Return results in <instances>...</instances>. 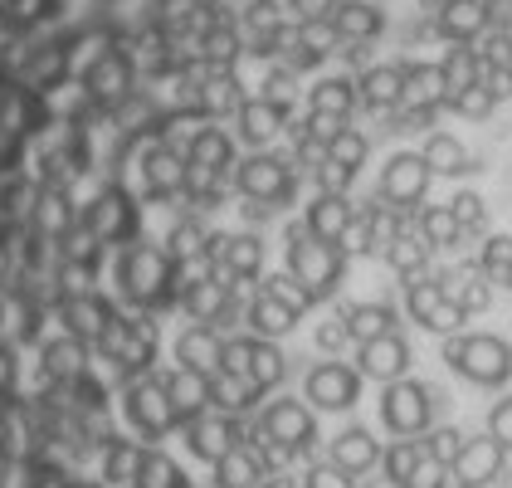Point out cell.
Here are the masks:
<instances>
[{
  "mask_svg": "<svg viewBox=\"0 0 512 488\" xmlns=\"http://www.w3.org/2000/svg\"><path fill=\"white\" fill-rule=\"evenodd\" d=\"M79 230L93 244H127L137 235V205H132V196L113 181L108 191H98V201L83 210Z\"/></svg>",
  "mask_w": 512,
  "mask_h": 488,
  "instance_id": "9c48e42d",
  "label": "cell"
},
{
  "mask_svg": "<svg viewBox=\"0 0 512 488\" xmlns=\"http://www.w3.org/2000/svg\"><path fill=\"white\" fill-rule=\"evenodd\" d=\"M420 459H425V445H420V440H395V445L381 454V469H386V479H391V484L405 488Z\"/></svg>",
  "mask_w": 512,
  "mask_h": 488,
  "instance_id": "e575fe53",
  "label": "cell"
},
{
  "mask_svg": "<svg viewBox=\"0 0 512 488\" xmlns=\"http://www.w3.org/2000/svg\"><path fill=\"white\" fill-rule=\"evenodd\" d=\"M288 274L313 293V303H322V298H332V293L342 288L347 254H342L337 244L313 240L303 225H293V230H288Z\"/></svg>",
  "mask_w": 512,
  "mask_h": 488,
  "instance_id": "7a4b0ae2",
  "label": "cell"
},
{
  "mask_svg": "<svg viewBox=\"0 0 512 488\" xmlns=\"http://www.w3.org/2000/svg\"><path fill=\"white\" fill-rule=\"evenodd\" d=\"M103 357L113 362V376H127V381H137L142 371H152V357H157V332L152 323H142V318H118V323L103 332Z\"/></svg>",
  "mask_w": 512,
  "mask_h": 488,
  "instance_id": "ba28073f",
  "label": "cell"
},
{
  "mask_svg": "<svg viewBox=\"0 0 512 488\" xmlns=\"http://www.w3.org/2000/svg\"><path fill=\"white\" fill-rule=\"evenodd\" d=\"M127 420H132V430L142 435V440H166L176 425H181V415L171 406V396H166V381L147 371V381L137 376V381H127Z\"/></svg>",
  "mask_w": 512,
  "mask_h": 488,
  "instance_id": "8992f818",
  "label": "cell"
},
{
  "mask_svg": "<svg viewBox=\"0 0 512 488\" xmlns=\"http://www.w3.org/2000/svg\"><path fill=\"white\" fill-rule=\"evenodd\" d=\"M434 386H425V381H391L386 386V396H381V425L391 430V435H400V440H415L420 430H430L434 420Z\"/></svg>",
  "mask_w": 512,
  "mask_h": 488,
  "instance_id": "5b68a950",
  "label": "cell"
},
{
  "mask_svg": "<svg viewBox=\"0 0 512 488\" xmlns=\"http://www.w3.org/2000/svg\"><path fill=\"white\" fill-rule=\"evenodd\" d=\"M347 342H352V337H347V323H342V318L317 327V347H322V352H337V347H347Z\"/></svg>",
  "mask_w": 512,
  "mask_h": 488,
  "instance_id": "ee69618b",
  "label": "cell"
},
{
  "mask_svg": "<svg viewBox=\"0 0 512 488\" xmlns=\"http://www.w3.org/2000/svg\"><path fill=\"white\" fill-rule=\"evenodd\" d=\"M210 274H230V279H254L264 269V240L259 235H210L205 240Z\"/></svg>",
  "mask_w": 512,
  "mask_h": 488,
  "instance_id": "5bb4252c",
  "label": "cell"
},
{
  "mask_svg": "<svg viewBox=\"0 0 512 488\" xmlns=\"http://www.w3.org/2000/svg\"><path fill=\"white\" fill-rule=\"evenodd\" d=\"M420 157H425V166H430L434 176H473L478 171V157L454 132H430L425 147H420Z\"/></svg>",
  "mask_w": 512,
  "mask_h": 488,
  "instance_id": "7402d4cb",
  "label": "cell"
},
{
  "mask_svg": "<svg viewBox=\"0 0 512 488\" xmlns=\"http://www.w3.org/2000/svg\"><path fill=\"white\" fill-rule=\"evenodd\" d=\"M303 391L317 410H352L361 401V371L342 362H317L303 381Z\"/></svg>",
  "mask_w": 512,
  "mask_h": 488,
  "instance_id": "4fadbf2b",
  "label": "cell"
},
{
  "mask_svg": "<svg viewBox=\"0 0 512 488\" xmlns=\"http://www.w3.org/2000/svg\"><path fill=\"white\" fill-rule=\"evenodd\" d=\"M449 210H454V220H459L464 235H478V230L488 225V205H483V196H473V191H459V196L449 201Z\"/></svg>",
  "mask_w": 512,
  "mask_h": 488,
  "instance_id": "74e56055",
  "label": "cell"
},
{
  "mask_svg": "<svg viewBox=\"0 0 512 488\" xmlns=\"http://www.w3.org/2000/svg\"><path fill=\"white\" fill-rule=\"evenodd\" d=\"M503 469H508V449L498 445L493 435L488 440H469L459 449V459L449 464V474H454L459 488H488L493 479H503Z\"/></svg>",
  "mask_w": 512,
  "mask_h": 488,
  "instance_id": "9a60e30c",
  "label": "cell"
},
{
  "mask_svg": "<svg viewBox=\"0 0 512 488\" xmlns=\"http://www.w3.org/2000/svg\"><path fill=\"white\" fill-rule=\"evenodd\" d=\"M137 488H191L186 484V474L161 454V449H142V464H137Z\"/></svg>",
  "mask_w": 512,
  "mask_h": 488,
  "instance_id": "d6a6232c",
  "label": "cell"
},
{
  "mask_svg": "<svg viewBox=\"0 0 512 488\" xmlns=\"http://www.w3.org/2000/svg\"><path fill=\"white\" fill-rule=\"evenodd\" d=\"M249 327H254V337H283V332H293V323H298V313L288 308V303H278L274 293H259L254 303H249Z\"/></svg>",
  "mask_w": 512,
  "mask_h": 488,
  "instance_id": "83f0119b",
  "label": "cell"
},
{
  "mask_svg": "<svg viewBox=\"0 0 512 488\" xmlns=\"http://www.w3.org/2000/svg\"><path fill=\"white\" fill-rule=\"evenodd\" d=\"M235 186L259 205L293 201V171H288L283 157H269V152H264V157H244V162L235 166Z\"/></svg>",
  "mask_w": 512,
  "mask_h": 488,
  "instance_id": "7c38bea8",
  "label": "cell"
},
{
  "mask_svg": "<svg viewBox=\"0 0 512 488\" xmlns=\"http://www.w3.org/2000/svg\"><path fill=\"white\" fill-rule=\"evenodd\" d=\"M332 464L342 469V474H366V469H376L381 464V445H376V435L371 430H342L337 440H332Z\"/></svg>",
  "mask_w": 512,
  "mask_h": 488,
  "instance_id": "d4e9b609",
  "label": "cell"
},
{
  "mask_svg": "<svg viewBox=\"0 0 512 488\" xmlns=\"http://www.w3.org/2000/svg\"><path fill=\"white\" fill-rule=\"evenodd\" d=\"M303 488H356V484H352V474H342L337 464H313Z\"/></svg>",
  "mask_w": 512,
  "mask_h": 488,
  "instance_id": "7bdbcfd3",
  "label": "cell"
},
{
  "mask_svg": "<svg viewBox=\"0 0 512 488\" xmlns=\"http://www.w3.org/2000/svg\"><path fill=\"white\" fill-rule=\"evenodd\" d=\"M210 396H215V406L225 410H249L259 401V386L244 381V376H230V371H215L210 376Z\"/></svg>",
  "mask_w": 512,
  "mask_h": 488,
  "instance_id": "836d02e7",
  "label": "cell"
},
{
  "mask_svg": "<svg viewBox=\"0 0 512 488\" xmlns=\"http://www.w3.org/2000/svg\"><path fill=\"white\" fill-rule=\"evenodd\" d=\"M405 308H410L415 323L430 327V332H454L459 323H469V313L449 298L444 279H425V274L405 284Z\"/></svg>",
  "mask_w": 512,
  "mask_h": 488,
  "instance_id": "8fae6325",
  "label": "cell"
},
{
  "mask_svg": "<svg viewBox=\"0 0 512 488\" xmlns=\"http://www.w3.org/2000/svg\"><path fill=\"white\" fill-rule=\"evenodd\" d=\"M356 371H361L366 381H381V386L405 381V371H410V342H405L400 332H386V337H376V342H361Z\"/></svg>",
  "mask_w": 512,
  "mask_h": 488,
  "instance_id": "2e32d148",
  "label": "cell"
},
{
  "mask_svg": "<svg viewBox=\"0 0 512 488\" xmlns=\"http://www.w3.org/2000/svg\"><path fill=\"white\" fill-rule=\"evenodd\" d=\"M478 274L493 284H512V235H493L478 254Z\"/></svg>",
  "mask_w": 512,
  "mask_h": 488,
  "instance_id": "d590c367",
  "label": "cell"
},
{
  "mask_svg": "<svg viewBox=\"0 0 512 488\" xmlns=\"http://www.w3.org/2000/svg\"><path fill=\"white\" fill-rule=\"evenodd\" d=\"M264 474H269L264 454L249 449V445H235L220 464H215V484L220 488H254V484H264Z\"/></svg>",
  "mask_w": 512,
  "mask_h": 488,
  "instance_id": "484cf974",
  "label": "cell"
},
{
  "mask_svg": "<svg viewBox=\"0 0 512 488\" xmlns=\"http://www.w3.org/2000/svg\"><path fill=\"white\" fill-rule=\"evenodd\" d=\"M449 484H454L449 464H439V459H430V454H425V459L415 464V474H410V484H405V488H449Z\"/></svg>",
  "mask_w": 512,
  "mask_h": 488,
  "instance_id": "ab89813d",
  "label": "cell"
},
{
  "mask_svg": "<svg viewBox=\"0 0 512 488\" xmlns=\"http://www.w3.org/2000/svg\"><path fill=\"white\" fill-rule=\"evenodd\" d=\"M464 445H469V440H464L454 425H439V430H430V440H425V454H430V459H439V464H454Z\"/></svg>",
  "mask_w": 512,
  "mask_h": 488,
  "instance_id": "f35d334b",
  "label": "cell"
},
{
  "mask_svg": "<svg viewBox=\"0 0 512 488\" xmlns=\"http://www.w3.org/2000/svg\"><path fill=\"white\" fill-rule=\"evenodd\" d=\"M220 352H225V342L215 337V327L210 323H191L181 337H176V362L196 366V371H205V376L220 371Z\"/></svg>",
  "mask_w": 512,
  "mask_h": 488,
  "instance_id": "603a6c76",
  "label": "cell"
},
{
  "mask_svg": "<svg viewBox=\"0 0 512 488\" xmlns=\"http://www.w3.org/2000/svg\"><path fill=\"white\" fill-rule=\"evenodd\" d=\"M181 430H186V449H191L196 459H205V464H220V459L239 445V425L225 420V415H196V420H186Z\"/></svg>",
  "mask_w": 512,
  "mask_h": 488,
  "instance_id": "d6986e66",
  "label": "cell"
},
{
  "mask_svg": "<svg viewBox=\"0 0 512 488\" xmlns=\"http://www.w3.org/2000/svg\"><path fill=\"white\" fill-rule=\"evenodd\" d=\"M220 371L254 381L259 391H274L278 381L288 376V357L278 352L269 337H230L225 352H220Z\"/></svg>",
  "mask_w": 512,
  "mask_h": 488,
  "instance_id": "52a82bcc",
  "label": "cell"
},
{
  "mask_svg": "<svg viewBox=\"0 0 512 488\" xmlns=\"http://www.w3.org/2000/svg\"><path fill=\"white\" fill-rule=\"evenodd\" d=\"M264 293H274L278 303H288V308H293L298 318H303V313L313 308V293H308V288L298 284L293 274H274V279H264Z\"/></svg>",
  "mask_w": 512,
  "mask_h": 488,
  "instance_id": "8d00e7d4",
  "label": "cell"
},
{
  "mask_svg": "<svg viewBox=\"0 0 512 488\" xmlns=\"http://www.w3.org/2000/svg\"><path fill=\"white\" fill-rule=\"evenodd\" d=\"M161 381H166V396H171V406H176V415H181V425L215 406V396H210V376L196 371V366H176V371H166Z\"/></svg>",
  "mask_w": 512,
  "mask_h": 488,
  "instance_id": "44dd1931",
  "label": "cell"
},
{
  "mask_svg": "<svg viewBox=\"0 0 512 488\" xmlns=\"http://www.w3.org/2000/svg\"><path fill=\"white\" fill-rule=\"evenodd\" d=\"M420 240L430 244V249H454V244L464 240V230H459V220H454L449 205H425L420 210Z\"/></svg>",
  "mask_w": 512,
  "mask_h": 488,
  "instance_id": "4dcf8cb0",
  "label": "cell"
},
{
  "mask_svg": "<svg viewBox=\"0 0 512 488\" xmlns=\"http://www.w3.org/2000/svg\"><path fill=\"white\" fill-rule=\"evenodd\" d=\"M181 303L196 323H215L235 313V284H225V274H200L181 284Z\"/></svg>",
  "mask_w": 512,
  "mask_h": 488,
  "instance_id": "e0dca14e",
  "label": "cell"
},
{
  "mask_svg": "<svg viewBox=\"0 0 512 488\" xmlns=\"http://www.w3.org/2000/svg\"><path fill=\"white\" fill-rule=\"evenodd\" d=\"M171 284H176V259L157 249V244H142V240H127L118 259V288L127 303H147L157 308L171 298Z\"/></svg>",
  "mask_w": 512,
  "mask_h": 488,
  "instance_id": "6da1fadb",
  "label": "cell"
},
{
  "mask_svg": "<svg viewBox=\"0 0 512 488\" xmlns=\"http://www.w3.org/2000/svg\"><path fill=\"white\" fill-rule=\"evenodd\" d=\"M308 113L317 118H332V122H352L356 113V88L347 74H332V79H317L308 88Z\"/></svg>",
  "mask_w": 512,
  "mask_h": 488,
  "instance_id": "cb8c5ba5",
  "label": "cell"
},
{
  "mask_svg": "<svg viewBox=\"0 0 512 488\" xmlns=\"http://www.w3.org/2000/svg\"><path fill=\"white\" fill-rule=\"evenodd\" d=\"M322 157L337 166H347V171H361L366 166V157H371V137L361 132V127H352V122H342L337 127V137L322 147Z\"/></svg>",
  "mask_w": 512,
  "mask_h": 488,
  "instance_id": "f1b7e54d",
  "label": "cell"
},
{
  "mask_svg": "<svg viewBox=\"0 0 512 488\" xmlns=\"http://www.w3.org/2000/svg\"><path fill=\"white\" fill-rule=\"evenodd\" d=\"M434 171L425 166L420 152H395L391 162L381 166V186H376V196L395 210H410V205L425 201V191H430Z\"/></svg>",
  "mask_w": 512,
  "mask_h": 488,
  "instance_id": "30bf717a",
  "label": "cell"
},
{
  "mask_svg": "<svg viewBox=\"0 0 512 488\" xmlns=\"http://www.w3.org/2000/svg\"><path fill=\"white\" fill-rule=\"evenodd\" d=\"M352 220H356V210L347 196H322L317 191V201L308 205V215H303V230L313 235V240L322 244H347V230H352Z\"/></svg>",
  "mask_w": 512,
  "mask_h": 488,
  "instance_id": "ffe728a7",
  "label": "cell"
},
{
  "mask_svg": "<svg viewBox=\"0 0 512 488\" xmlns=\"http://www.w3.org/2000/svg\"><path fill=\"white\" fill-rule=\"evenodd\" d=\"M444 362L473 386H503L512 376V347L493 332H464L444 347Z\"/></svg>",
  "mask_w": 512,
  "mask_h": 488,
  "instance_id": "3957f363",
  "label": "cell"
},
{
  "mask_svg": "<svg viewBox=\"0 0 512 488\" xmlns=\"http://www.w3.org/2000/svg\"><path fill=\"white\" fill-rule=\"evenodd\" d=\"M386 264H391L395 274H405V279H420L425 274V259H430V244L420 240V235H410V230H400L386 249Z\"/></svg>",
  "mask_w": 512,
  "mask_h": 488,
  "instance_id": "f546056e",
  "label": "cell"
},
{
  "mask_svg": "<svg viewBox=\"0 0 512 488\" xmlns=\"http://www.w3.org/2000/svg\"><path fill=\"white\" fill-rule=\"evenodd\" d=\"M254 445H269L278 454H308L317 445V420L303 401H274L254 425Z\"/></svg>",
  "mask_w": 512,
  "mask_h": 488,
  "instance_id": "277c9868",
  "label": "cell"
},
{
  "mask_svg": "<svg viewBox=\"0 0 512 488\" xmlns=\"http://www.w3.org/2000/svg\"><path fill=\"white\" fill-rule=\"evenodd\" d=\"M186 254H205V235H200L196 220H186V225L171 230V259H186Z\"/></svg>",
  "mask_w": 512,
  "mask_h": 488,
  "instance_id": "60d3db41",
  "label": "cell"
},
{
  "mask_svg": "<svg viewBox=\"0 0 512 488\" xmlns=\"http://www.w3.org/2000/svg\"><path fill=\"white\" fill-rule=\"evenodd\" d=\"M137 464H142V449L132 445V440H118V435L103 440V479L108 484H132L137 479Z\"/></svg>",
  "mask_w": 512,
  "mask_h": 488,
  "instance_id": "1f68e13d",
  "label": "cell"
},
{
  "mask_svg": "<svg viewBox=\"0 0 512 488\" xmlns=\"http://www.w3.org/2000/svg\"><path fill=\"white\" fill-rule=\"evenodd\" d=\"M488 435L503 449H512V396L493 401V410H488Z\"/></svg>",
  "mask_w": 512,
  "mask_h": 488,
  "instance_id": "b9f144b4",
  "label": "cell"
},
{
  "mask_svg": "<svg viewBox=\"0 0 512 488\" xmlns=\"http://www.w3.org/2000/svg\"><path fill=\"white\" fill-rule=\"evenodd\" d=\"M200 488H220V484H200Z\"/></svg>",
  "mask_w": 512,
  "mask_h": 488,
  "instance_id": "bcb514c9",
  "label": "cell"
},
{
  "mask_svg": "<svg viewBox=\"0 0 512 488\" xmlns=\"http://www.w3.org/2000/svg\"><path fill=\"white\" fill-rule=\"evenodd\" d=\"M342 323H347V337L361 347V342H376V337L395 332V308L391 303H352L342 313Z\"/></svg>",
  "mask_w": 512,
  "mask_h": 488,
  "instance_id": "4316f807",
  "label": "cell"
},
{
  "mask_svg": "<svg viewBox=\"0 0 512 488\" xmlns=\"http://www.w3.org/2000/svg\"><path fill=\"white\" fill-rule=\"evenodd\" d=\"M264 488H298L293 479H264Z\"/></svg>",
  "mask_w": 512,
  "mask_h": 488,
  "instance_id": "f6af8a7d",
  "label": "cell"
},
{
  "mask_svg": "<svg viewBox=\"0 0 512 488\" xmlns=\"http://www.w3.org/2000/svg\"><path fill=\"white\" fill-rule=\"evenodd\" d=\"M142 186H147V196H152V201H171V196H181V191H186V157H181V152H171L166 142H152V147H147V157H142Z\"/></svg>",
  "mask_w": 512,
  "mask_h": 488,
  "instance_id": "ac0fdd59",
  "label": "cell"
}]
</instances>
